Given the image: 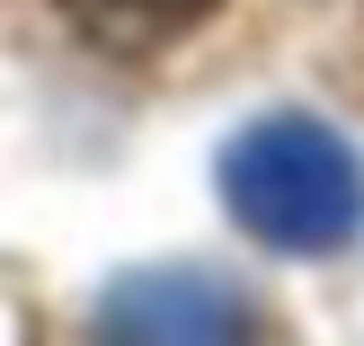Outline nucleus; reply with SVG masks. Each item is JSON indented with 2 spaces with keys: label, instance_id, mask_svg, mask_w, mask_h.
Masks as SVG:
<instances>
[{
  "label": "nucleus",
  "instance_id": "obj_2",
  "mask_svg": "<svg viewBox=\"0 0 364 346\" xmlns=\"http://www.w3.org/2000/svg\"><path fill=\"white\" fill-rule=\"evenodd\" d=\"M71 27H89L98 45H160V36L196 27L213 0H53Z\"/></svg>",
  "mask_w": 364,
  "mask_h": 346
},
{
  "label": "nucleus",
  "instance_id": "obj_1",
  "mask_svg": "<svg viewBox=\"0 0 364 346\" xmlns=\"http://www.w3.org/2000/svg\"><path fill=\"white\" fill-rule=\"evenodd\" d=\"M223 205L276 249H338L364 213V169L320 116H267L223 151Z\"/></svg>",
  "mask_w": 364,
  "mask_h": 346
}]
</instances>
